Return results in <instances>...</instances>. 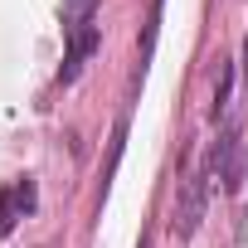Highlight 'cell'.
<instances>
[{"instance_id": "277c9868", "label": "cell", "mask_w": 248, "mask_h": 248, "mask_svg": "<svg viewBox=\"0 0 248 248\" xmlns=\"http://www.w3.org/2000/svg\"><path fill=\"white\" fill-rule=\"evenodd\" d=\"M97 20V0H63V34Z\"/></svg>"}, {"instance_id": "ba28073f", "label": "cell", "mask_w": 248, "mask_h": 248, "mask_svg": "<svg viewBox=\"0 0 248 248\" xmlns=\"http://www.w3.org/2000/svg\"><path fill=\"white\" fill-rule=\"evenodd\" d=\"M243 73H248V39H243Z\"/></svg>"}, {"instance_id": "7a4b0ae2", "label": "cell", "mask_w": 248, "mask_h": 248, "mask_svg": "<svg viewBox=\"0 0 248 248\" xmlns=\"http://www.w3.org/2000/svg\"><path fill=\"white\" fill-rule=\"evenodd\" d=\"M102 44V25H83V30H68V49H63V68H59V83H73L78 68L93 59V49Z\"/></svg>"}, {"instance_id": "52a82bcc", "label": "cell", "mask_w": 248, "mask_h": 248, "mask_svg": "<svg viewBox=\"0 0 248 248\" xmlns=\"http://www.w3.org/2000/svg\"><path fill=\"white\" fill-rule=\"evenodd\" d=\"M15 200H20V209H25V214L39 204V190H34V180H30V175H25V180H15Z\"/></svg>"}, {"instance_id": "8992f818", "label": "cell", "mask_w": 248, "mask_h": 248, "mask_svg": "<svg viewBox=\"0 0 248 248\" xmlns=\"http://www.w3.org/2000/svg\"><path fill=\"white\" fill-rule=\"evenodd\" d=\"M229 93H233V63H224V68H219V83H214V122L224 117V107H229Z\"/></svg>"}, {"instance_id": "5b68a950", "label": "cell", "mask_w": 248, "mask_h": 248, "mask_svg": "<svg viewBox=\"0 0 248 248\" xmlns=\"http://www.w3.org/2000/svg\"><path fill=\"white\" fill-rule=\"evenodd\" d=\"M15 219H25V209H20V200H15V185H5V190H0V238L15 229Z\"/></svg>"}, {"instance_id": "3957f363", "label": "cell", "mask_w": 248, "mask_h": 248, "mask_svg": "<svg viewBox=\"0 0 248 248\" xmlns=\"http://www.w3.org/2000/svg\"><path fill=\"white\" fill-rule=\"evenodd\" d=\"M209 166L219 170L224 190H229V195H238V185H243V146H238V137H233V132H224V137L214 141V151H209Z\"/></svg>"}, {"instance_id": "6da1fadb", "label": "cell", "mask_w": 248, "mask_h": 248, "mask_svg": "<svg viewBox=\"0 0 248 248\" xmlns=\"http://www.w3.org/2000/svg\"><path fill=\"white\" fill-rule=\"evenodd\" d=\"M204 200H209V170H190V180L180 185V200H175V233L180 238H195V229L204 219Z\"/></svg>"}]
</instances>
